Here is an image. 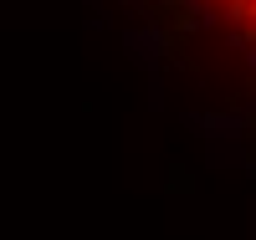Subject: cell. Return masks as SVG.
Instances as JSON below:
<instances>
[{
	"label": "cell",
	"instance_id": "6da1fadb",
	"mask_svg": "<svg viewBox=\"0 0 256 240\" xmlns=\"http://www.w3.org/2000/svg\"><path fill=\"white\" fill-rule=\"evenodd\" d=\"M184 128L210 143H236L251 133V113H184Z\"/></svg>",
	"mask_w": 256,
	"mask_h": 240
},
{
	"label": "cell",
	"instance_id": "7a4b0ae2",
	"mask_svg": "<svg viewBox=\"0 0 256 240\" xmlns=\"http://www.w3.org/2000/svg\"><path fill=\"white\" fill-rule=\"evenodd\" d=\"M123 46H128V56H134L138 67L148 72V82H159V61H164V31H154V26H144V31H123Z\"/></svg>",
	"mask_w": 256,
	"mask_h": 240
},
{
	"label": "cell",
	"instance_id": "3957f363",
	"mask_svg": "<svg viewBox=\"0 0 256 240\" xmlns=\"http://www.w3.org/2000/svg\"><path fill=\"white\" fill-rule=\"evenodd\" d=\"M205 159H210V164H241V154H236V148H220V143H216V148H210V154H205Z\"/></svg>",
	"mask_w": 256,
	"mask_h": 240
},
{
	"label": "cell",
	"instance_id": "277c9868",
	"mask_svg": "<svg viewBox=\"0 0 256 240\" xmlns=\"http://www.w3.org/2000/svg\"><path fill=\"white\" fill-rule=\"evenodd\" d=\"M246 67H251V72H256V46H251V51H246Z\"/></svg>",
	"mask_w": 256,
	"mask_h": 240
},
{
	"label": "cell",
	"instance_id": "5b68a950",
	"mask_svg": "<svg viewBox=\"0 0 256 240\" xmlns=\"http://www.w3.org/2000/svg\"><path fill=\"white\" fill-rule=\"evenodd\" d=\"M246 15H251V20H256V0H251V10H246Z\"/></svg>",
	"mask_w": 256,
	"mask_h": 240
}]
</instances>
